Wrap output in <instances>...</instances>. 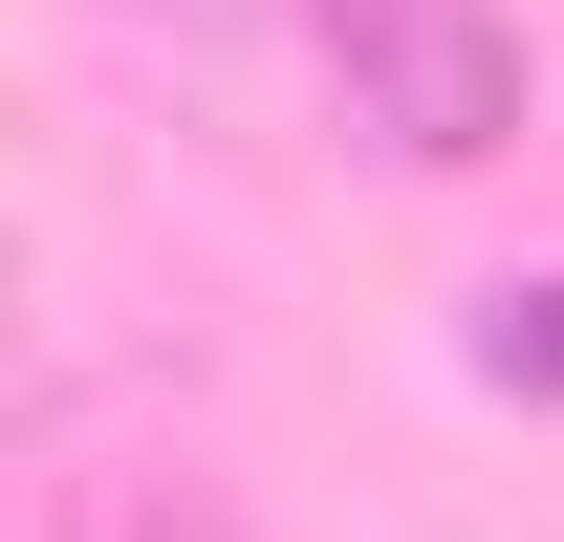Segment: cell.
Here are the masks:
<instances>
[{
  "mask_svg": "<svg viewBox=\"0 0 564 542\" xmlns=\"http://www.w3.org/2000/svg\"><path fill=\"white\" fill-rule=\"evenodd\" d=\"M304 22H326V87H348V131L391 174L521 152V22L499 0H304Z\"/></svg>",
  "mask_w": 564,
  "mask_h": 542,
  "instance_id": "obj_1",
  "label": "cell"
},
{
  "mask_svg": "<svg viewBox=\"0 0 564 542\" xmlns=\"http://www.w3.org/2000/svg\"><path fill=\"white\" fill-rule=\"evenodd\" d=\"M478 369H499V391H564V282H499V304H478Z\"/></svg>",
  "mask_w": 564,
  "mask_h": 542,
  "instance_id": "obj_2",
  "label": "cell"
},
{
  "mask_svg": "<svg viewBox=\"0 0 564 542\" xmlns=\"http://www.w3.org/2000/svg\"><path fill=\"white\" fill-rule=\"evenodd\" d=\"M66 542H239V521H196V499H87Z\"/></svg>",
  "mask_w": 564,
  "mask_h": 542,
  "instance_id": "obj_3",
  "label": "cell"
},
{
  "mask_svg": "<svg viewBox=\"0 0 564 542\" xmlns=\"http://www.w3.org/2000/svg\"><path fill=\"white\" fill-rule=\"evenodd\" d=\"M109 22H131V44H239L261 0H109Z\"/></svg>",
  "mask_w": 564,
  "mask_h": 542,
  "instance_id": "obj_4",
  "label": "cell"
}]
</instances>
